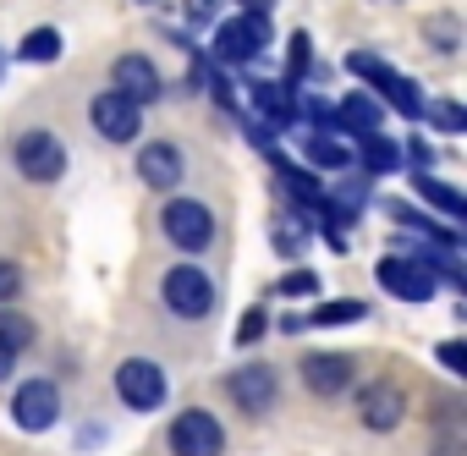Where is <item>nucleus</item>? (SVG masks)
<instances>
[{
  "instance_id": "obj_30",
  "label": "nucleus",
  "mask_w": 467,
  "mask_h": 456,
  "mask_svg": "<svg viewBox=\"0 0 467 456\" xmlns=\"http://www.w3.org/2000/svg\"><path fill=\"white\" fill-rule=\"evenodd\" d=\"M23 292V270L17 264H6V259H0V303H12Z\"/></svg>"
},
{
  "instance_id": "obj_29",
  "label": "nucleus",
  "mask_w": 467,
  "mask_h": 456,
  "mask_svg": "<svg viewBox=\"0 0 467 456\" xmlns=\"http://www.w3.org/2000/svg\"><path fill=\"white\" fill-rule=\"evenodd\" d=\"M429 39H434V50H456V45H462L456 17H434V23H429Z\"/></svg>"
},
{
  "instance_id": "obj_28",
  "label": "nucleus",
  "mask_w": 467,
  "mask_h": 456,
  "mask_svg": "<svg viewBox=\"0 0 467 456\" xmlns=\"http://www.w3.org/2000/svg\"><path fill=\"white\" fill-rule=\"evenodd\" d=\"M265 325H270V314H265V308H248V314L237 319V347H254V341L265 336Z\"/></svg>"
},
{
  "instance_id": "obj_23",
  "label": "nucleus",
  "mask_w": 467,
  "mask_h": 456,
  "mask_svg": "<svg viewBox=\"0 0 467 456\" xmlns=\"http://www.w3.org/2000/svg\"><path fill=\"white\" fill-rule=\"evenodd\" d=\"M303 78H314V45H308V34H292V45H286V83H303Z\"/></svg>"
},
{
  "instance_id": "obj_4",
  "label": "nucleus",
  "mask_w": 467,
  "mask_h": 456,
  "mask_svg": "<svg viewBox=\"0 0 467 456\" xmlns=\"http://www.w3.org/2000/svg\"><path fill=\"white\" fill-rule=\"evenodd\" d=\"M165 237L182 254H203L214 243V214H209V203L203 198H171L165 203Z\"/></svg>"
},
{
  "instance_id": "obj_34",
  "label": "nucleus",
  "mask_w": 467,
  "mask_h": 456,
  "mask_svg": "<svg viewBox=\"0 0 467 456\" xmlns=\"http://www.w3.org/2000/svg\"><path fill=\"white\" fill-rule=\"evenodd\" d=\"M445 434H456V418H451V412H445ZM434 456H462V445H456V440H440Z\"/></svg>"
},
{
  "instance_id": "obj_16",
  "label": "nucleus",
  "mask_w": 467,
  "mask_h": 456,
  "mask_svg": "<svg viewBox=\"0 0 467 456\" xmlns=\"http://www.w3.org/2000/svg\"><path fill=\"white\" fill-rule=\"evenodd\" d=\"M182 171H187V160H182V149L176 143H149L143 154H138V176L149 181V187H176L182 181Z\"/></svg>"
},
{
  "instance_id": "obj_7",
  "label": "nucleus",
  "mask_w": 467,
  "mask_h": 456,
  "mask_svg": "<svg viewBox=\"0 0 467 456\" xmlns=\"http://www.w3.org/2000/svg\"><path fill=\"white\" fill-rule=\"evenodd\" d=\"M88 116H94V132H99V138H110V143H132V138L143 132V105H132V99H127V94H116V88L94 94Z\"/></svg>"
},
{
  "instance_id": "obj_2",
  "label": "nucleus",
  "mask_w": 467,
  "mask_h": 456,
  "mask_svg": "<svg viewBox=\"0 0 467 456\" xmlns=\"http://www.w3.org/2000/svg\"><path fill=\"white\" fill-rule=\"evenodd\" d=\"M265 45H270V12H237L231 23L214 28V50L209 56L220 67H248V61L265 56Z\"/></svg>"
},
{
  "instance_id": "obj_37",
  "label": "nucleus",
  "mask_w": 467,
  "mask_h": 456,
  "mask_svg": "<svg viewBox=\"0 0 467 456\" xmlns=\"http://www.w3.org/2000/svg\"><path fill=\"white\" fill-rule=\"evenodd\" d=\"M0 78H6V50H0Z\"/></svg>"
},
{
  "instance_id": "obj_9",
  "label": "nucleus",
  "mask_w": 467,
  "mask_h": 456,
  "mask_svg": "<svg viewBox=\"0 0 467 456\" xmlns=\"http://www.w3.org/2000/svg\"><path fill=\"white\" fill-rule=\"evenodd\" d=\"M12 418H17L28 434L56 429V423H61V390H56L50 379H28V385H17V396H12Z\"/></svg>"
},
{
  "instance_id": "obj_5",
  "label": "nucleus",
  "mask_w": 467,
  "mask_h": 456,
  "mask_svg": "<svg viewBox=\"0 0 467 456\" xmlns=\"http://www.w3.org/2000/svg\"><path fill=\"white\" fill-rule=\"evenodd\" d=\"M165 368L160 363H149V358H127L121 368H116V396L132 407V412H154L160 401H165Z\"/></svg>"
},
{
  "instance_id": "obj_17",
  "label": "nucleus",
  "mask_w": 467,
  "mask_h": 456,
  "mask_svg": "<svg viewBox=\"0 0 467 456\" xmlns=\"http://www.w3.org/2000/svg\"><path fill=\"white\" fill-rule=\"evenodd\" d=\"M336 132H379V105L368 99V94H347L341 105H336Z\"/></svg>"
},
{
  "instance_id": "obj_36",
  "label": "nucleus",
  "mask_w": 467,
  "mask_h": 456,
  "mask_svg": "<svg viewBox=\"0 0 467 456\" xmlns=\"http://www.w3.org/2000/svg\"><path fill=\"white\" fill-rule=\"evenodd\" d=\"M237 6H243V12H270L275 0H237Z\"/></svg>"
},
{
  "instance_id": "obj_27",
  "label": "nucleus",
  "mask_w": 467,
  "mask_h": 456,
  "mask_svg": "<svg viewBox=\"0 0 467 456\" xmlns=\"http://www.w3.org/2000/svg\"><path fill=\"white\" fill-rule=\"evenodd\" d=\"M275 292H281V297H314V292H319V275H314V270H292Z\"/></svg>"
},
{
  "instance_id": "obj_38",
  "label": "nucleus",
  "mask_w": 467,
  "mask_h": 456,
  "mask_svg": "<svg viewBox=\"0 0 467 456\" xmlns=\"http://www.w3.org/2000/svg\"><path fill=\"white\" fill-rule=\"evenodd\" d=\"M143 6H154V0H143Z\"/></svg>"
},
{
  "instance_id": "obj_20",
  "label": "nucleus",
  "mask_w": 467,
  "mask_h": 456,
  "mask_svg": "<svg viewBox=\"0 0 467 456\" xmlns=\"http://www.w3.org/2000/svg\"><path fill=\"white\" fill-rule=\"evenodd\" d=\"M396 165H401V149H396L390 138H379V132H363V171L385 176V171H396Z\"/></svg>"
},
{
  "instance_id": "obj_35",
  "label": "nucleus",
  "mask_w": 467,
  "mask_h": 456,
  "mask_svg": "<svg viewBox=\"0 0 467 456\" xmlns=\"http://www.w3.org/2000/svg\"><path fill=\"white\" fill-rule=\"evenodd\" d=\"M12 368H17V352H12L6 341H0V379H12Z\"/></svg>"
},
{
  "instance_id": "obj_11",
  "label": "nucleus",
  "mask_w": 467,
  "mask_h": 456,
  "mask_svg": "<svg viewBox=\"0 0 467 456\" xmlns=\"http://www.w3.org/2000/svg\"><path fill=\"white\" fill-rule=\"evenodd\" d=\"M225 390H231V401H237L243 412H270L275 396H281V379H275L270 363H248V368H237L225 379Z\"/></svg>"
},
{
  "instance_id": "obj_24",
  "label": "nucleus",
  "mask_w": 467,
  "mask_h": 456,
  "mask_svg": "<svg viewBox=\"0 0 467 456\" xmlns=\"http://www.w3.org/2000/svg\"><path fill=\"white\" fill-rule=\"evenodd\" d=\"M423 121H434L440 132H467V110H462L456 99H434V105H423Z\"/></svg>"
},
{
  "instance_id": "obj_6",
  "label": "nucleus",
  "mask_w": 467,
  "mask_h": 456,
  "mask_svg": "<svg viewBox=\"0 0 467 456\" xmlns=\"http://www.w3.org/2000/svg\"><path fill=\"white\" fill-rule=\"evenodd\" d=\"M171 451H176V456H220V451H225L220 418L203 412V407L176 412V423H171Z\"/></svg>"
},
{
  "instance_id": "obj_22",
  "label": "nucleus",
  "mask_w": 467,
  "mask_h": 456,
  "mask_svg": "<svg viewBox=\"0 0 467 456\" xmlns=\"http://www.w3.org/2000/svg\"><path fill=\"white\" fill-rule=\"evenodd\" d=\"M17 56H23V61H39V67L56 61V56H61V28H34V34L17 45Z\"/></svg>"
},
{
  "instance_id": "obj_18",
  "label": "nucleus",
  "mask_w": 467,
  "mask_h": 456,
  "mask_svg": "<svg viewBox=\"0 0 467 456\" xmlns=\"http://www.w3.org/2000/svg\"><path fill=\"white\" fill-rule=\"evenodd\" d=\"M303 154H308V165H314V171H336V176L352 165V154H347V143H341L336 132H314V138L303 143Z\"/></svg>"
},
{
  "instance_id": "obj_31",
  "label": "nucleus",
  "mask_w": 467,
  "mask_h": 456,
  "mask_svg": "<svg viewBox=\"0 0 467 456\" xmlns=\"http://www.w3.org/2000/svg\"><path fill=\"white\" fill-rule=\"evenodd\" d=\"M407 160H412V171H429L434 165V149L423 138H407Z\"/></svg>"
},
{
  "instance_id": "obj_10",
  "label": "nucleus",
  "mask_w": 467,
  "mask_h": 456,
  "mask_svg": "<svg viewBox=\"0 0 467 456\" xmlns=\"http://www.w3.org/2000/svg\"><path fill=\"white\" fill-rule=\"evenodd\" d=\"M17 171L28 181H56L67 171V143L56 132H23L17 138Z\"/></svg>"
},
{
  "instance_id": "obj_26",
  "label": "nucleus",
  "mask_w": 467,
  "mask_h": 456,
  "mask_svg": "<svg viewBox=\"0 0 467 456\" xmlns=\"http://www.w3.org/2000/svg\"><path fill=\"white\" fill-rule=\"evenodd\" d=\"M0 341H6L12 352H23V347L34 341V325H28V319H17V314H0Z\"/></svg>"
},
{
  "instance_id": "obj_1",
  "label": "nucleus",
  "mask_w": 467,
  "mask_h": 456,
  "mask_svg": "<svg viewBox=\"0 0 467 456\" xmlns=\"http://www.w3.org/2000/svg\"><path fill=\"white\" fill-rule=\"evenodd\" d=\"M347 72H358L368 88H379V99L396 105V116L423 121V94H418V83H412L407 72H396L390 61H379V56H368V50H352V56H347Z\"/></svg>"
},
{
  "instance_id": "obj_14",
  "label": "nucleus",
  "mask_w": 467,
  "mask_h": 456,
  "mask_svg": "<svg viewBox=\"0 0 467 456\" xmlns=\"http://www.w3.org/2000/svg\"><path fill=\"white\" fill-rule=\"evenodd\" d=\"M160 72H154V61L149 56H121L116 61V94H127L132 105H154L160 99Z\"/></svg>"
},
{
  "instance_id": "obj_8",
  "label": "nucleus",
  "mask_w": 467,
  "mask_h": 456,
  "mask_svg": "<svg viewBox=\"0 0 467 456\" xmlns=\"http://www.w3.org/2000/svg\"><path fill=\"white\" fill-rule=\"evenodd\" d=\"M374 281H379L390 297H401V303H429V297H434V275H429L418 259H407V254L379 259V264H374Z\"/></svg>"
},
{
  "instance_id": "obj_33",
  "label": "nucleus",
  "mask_w": 467,
  "mask_h": 456,
  "mask_svg": "<svg viewBox=\"0 0 467 456\" xmlns=\"http://www.w3.org/2000/svg\"><path fill=\"white\" fill-rule=\"evenodd\" d=\"M275 254H303V232H286V225H275Z\"/></svg>"
},
{
  "instance_id": "obj_12",
  "label": "nucleus",
  "mask_w": 467,
  "mask_h": 456,
  "mask_svg": "<svg viewBox=\"0 0 467 456\" xmlns=\"http://www.w3.org/2000/svg\"><path fill=\"white\" fill-rule=\"evenodd\" d=\"M297 374H303V385H308L314 396H325V401L352 390V358H347V352H308Z\"/></svg>"
},
{
  "instance_id": "obj_21",
  "label": "nucleus",
  "mask_w": 467,
  "mask_h": 456,
  "mask_svg": "<svg viewBox=\"0 0 467 456\" xmlns=\"http://www.w3.org/2000/svg\"><path fill=\"white\" fill-rule=\"evenodd\" d=\"M192 72H198V88H209L225 110H237V94H231V83H225V72H220V61H214V56H198V67H192Z\"/></svg>"
},
{
  "instance_id": "obj_13",
  "label": "nucleus",
  "mask_w": 467,
  "mask_h": 456,
  "mask_svg": "<svg viewBox=\"0 0 467 456\" xmlns=\"http://www.w3.org/2000/svg\"><path fill=\"white\" fill-rule=\"evenodd\" d=\"M358 418H363V429H374V434H390V429L407 418V396H401V385H390V379L368 385V390L358 396Z\"/></svg>"
},
{
  "instance_id": "obj_15",
  "label": "nucleus",
  "mask_w": 467,
  "mask_h": 456,
  "mask_svg": "<svg viewBox=\"0 0 467 456\" xmlns=\"http://www.w3.org/2000/svg\"><path fill=\"white\" fill-rule=\"evenodd\" d=\"M254 116H265V127H292L297 121V94L292 83H248Z\"/></svg>"
},
{
  "instance_id": "obj_3",
  "label": "nucleus",
  "mask_w": 467,
  "mask_h": 456,
  "mask_svg": "<svg viewBox=\"0 0 467 456\" xmlns=\"http://www.w3.org/2000/svg\"><path fill=\"white\" fill-rule=\"evenodd\" d=\"M160 297H165V308L182 314V319H209V314H214V281H209L198 264H176V270H165Z\"/></svg>"
},
{
  "instance_id": "obj_32",
  "label": "nucleus",
  "mask_w": 467,
  "mask_h": 456,
  "mask_svg": "<svg viewBox=\"0 0 467 456\" xmlns=\"http://www.w3.org/2000/svg\"><path fill=\"white\" fill-rule=\"evenodd\" d=\"M440 363H445L451 374H467V352H462V341H445V347H440Z\"/></svg>"
},
{
  "instance_id": "obj_25",
  "label": "nucleus",
  "mask_w": 467,
  "mask_h": 456,
  "mask_svg": "<svg viewBox=\"0 0 467 456\" xmlns=\"http://www.w3.org/2000/svg\"><path fill=\"white\" fill-rule=\"evenodd\" d=\"M352 319H363V303H319L308 314V325H352Z\"/></svg>"
},
{
  "instance_id": "obj_19",
  "label": "nucleus",
  "mask_w": 467,
  "mask_h": 456,
  "mask_svg": "<svg viewBox=\"0 0 467 456\" xmlns=\"http://www.w3.org/2000/svg\"><path fill=\"white\" fill-rule=\"evenodd\" d=\"M412 187H418V198H423V203H434L445 220H462V214H467V198H462L451 181H434V176H423V171H418V176H412Z\"/></svg>"
}]
</instances>
